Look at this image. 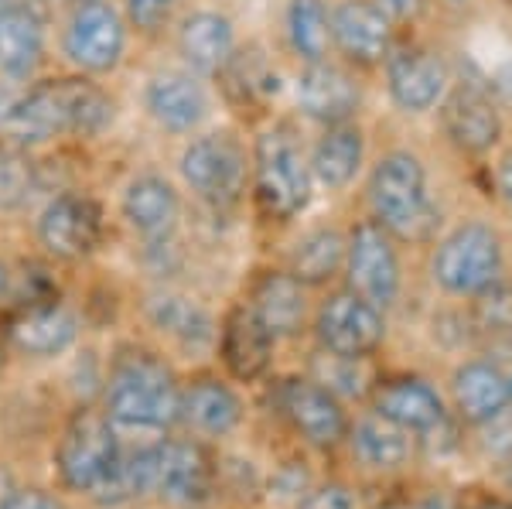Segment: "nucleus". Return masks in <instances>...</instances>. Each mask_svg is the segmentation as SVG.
<instances>
[{
	"instance_id": "obj_23",
	"label": "nucleus",
	"mask_w": 512,
	"mask_h": 509,
	"mask_svg": "<svg viewBox=\"0 0 512 509\" xmlns=\"http://www.w3.org/2000/svg\"><path fill=\"white\" fill-rule=\"evenodd\" d=\"M45 52V21L35 4L0 7V72L24 79L35 72Z\"/></svg>"
},
{
	"instance_id": "obj_37",
	"label": "nucleus",
	"mask_w": 512,
	"mask_h": 509,
	"mask_svg": "<svg viewBox=\"0 0 512 509\" xmlns=\"http://www.w3.org/2000/svg\"><path fill=\"white\" fill-rule=\"evenodd\" d=\"M31 171L14 154H0V205H14L28 195Z\"/></svg>"
},
{
	"instance_id": "obj_8",
	"label": "nucleus",
	"mask_w": 512,
	"mask_h": 509,
	"mask_svg": "<svg viewBox=\"0 0 512 509\" xmlns=\"http://www.w3.org/2000/svg\"><path fill=\"white\" fill-rule=\"evenodd\" d=\"M274 407L311 448H335L349 434L342 400L311 376H291L274 390Z\"/></svg>"
},
{
	"instance_id": "obj_28",
	"label": "nucleus",
	"mask_w": 512,
	"mask_h": 509,
	"mask_svg": "<svg viewBox=\"0 0 512 509\" xmlns=\"http://www.w3.org/2000/svg\"><path fill=\"white\" fill-rule=\"evenodd\" d=\"M147 318H151V325L158 328L161 335H168V339H175L178 346H205V342H212V335H216V325H212L209 311L202 305H195L192 298H181V294H154L151 301H147Z\"/></svg>"
},
{
	"instance_id": "obj_40",
	"label": "nucleus",
	"mask_w": 512,
	"mask_h": 509,
	"mask_svg": "<svg viewBox=\"0 0 512 509\" xmlns=\"http://www.w3.org/2000/svg\"><path fill=\"white\" fill-rule=\"evenodd\" d=\"M171 7H175V0H127L130 18H134L137 28H144V31L161 28V24L168 21Z\"/></svg>"
},
{
	"instance_id": "obj_36",
	"label": "nucleus",
	"mask_w": 512,
	"mask_h": 509,
	"mask_svg": "<svg viewBox=\"0 0 512 509\" xmlns=\"http://www.w3.org/2000/svg\"><path fill=\"white\" fill-rule=\"evenodd\" d=\"M0 509H69L65 492L52 486H35V482H21L7 499H0Z\"/></svg>"
},
{
	"instance_id": "obj_45",
	"label": "nucleus",
	"mask_w": 512,
	"mask_h": 509,
	"mask_svg": "<svg viewBox=\"0 0 512 509\" xmlns=\"http://www.w3.org/2000/svg\"><path fill=\"white\" fill-rule=\"evenodd\" d=\"M478 509H512V503H502V499H485Z\"/></svg>"
},
{
	"instance_id": "obj_32",
	"label": "nucleus",
	"mask_w": 512,
	"mask_h": 509,
	"mask_svg": "<svg viewBox=\"0 0 512 509\" xmlns=\"http://www.w3.org/2000/svg\"><path fill=\"white\" fill-rule=\"evenodd\" d=\"M219 72L226 79V93L236 103H260L277 93V72L270 69L260 52L229 55V62Z\"/></svg>"
},
{
	"instance_id": "obj_22",
	"label": "nucleus",
	"mask_w": 512,
	"mask_h": 509,
	"mask_svg": "<svg viewBox=\"0 0 512 509\" xmlns=\"http://www.w3.org/2000/svg\"><path fill=\"white\" fill-rule=\"evenodd\" d=\"M297 103L308 117H315L328 127L345 123L359 106V86L342 69L328 62H311L297 82Z\"/></svg>"
},
{
	"instance_id": "obj_50",
	"label": "nucleus",
	"mask_w": 512,
	"mask_h": 509,
	"mask_svg": "<svg viewBox=\"0 0 512 509\" xmlns=\"http://www.w3.org/2000/svg\"><path fill=\"white\" fill-rule=\"evenodd\" d=\"M509 404H512V383H509Z\"/></svg>"
},
{
	"instance_id": "obj_47",
	"label": "nucleus",
	"mask_w": 512,
	"mask_h": 509,
	"mask_svg": "<svg viewBox=\"0 0 512 509\" xmlns=\"http://www.w3.org/2000/svg\"><path fill=\"white\" fill-rule=\"evenodd\" d=\"M417 509H451L448 503H444V499H427L424 506H417Z\"/></svg>"
},
{
	"instance_id": "obj_10",
	"label": "nucleus",
	"mask_w": 512,
	"mask_h": 509,
	"mask_svg": "<svg viewBox=\"0 0 512 509\" xmlns=\"http://www.w3.org/2000/svg\"><path fill=\"white\" fill-rule=\"evenodd\" d=\"M315 335H318V346L332 352V356L366 359L379 349V342L386 335L383 311L349 287V291L332 294L318 308Z\"/></svg>"
},
{
	"instance_id": "obj_25",
	"label": "nucleus",
	"mask_w": 512,
	"mask_h": 509,
	"mask_svg": "<svg viewBox=\"0 0 512 509\" xmlns=\"http://www.w3.org/2000/svg\"><path fill=\"white\" fill-rule=\"evenodd\" d=\"M147 110H151V117L164 130L185 134V130H192L205 120L209 103H205L202 86L192 76H185V72H161L147 86Z\"/></svg>"
},
{
	"instance_id": "obj_39",
	"label": "nucleus",
	"mask_w": 512,
	"mask_h": 509,
	"mask_svg": "<svg viewBox=\"0 0 512 509\" xmlns=\"http://www.w3.org/2000/svg\"><path fill=\"white\" fill-rule=\"evenodd\" d=\"M297 509H355V496L342 482H321V486H311L304 492Z\"/></svg>"
},
{
	"instance_id": "obj_6",
	"label": "nucleus",
	"mask_w": 512,
	"mask_h": 509,
	"mask_svg": "<svg viewBox=\"0 0 512 509\" xmlns=\"http://www.w3.org/2000/svg\"><path fill=\"white\" fill-rule=\"evenodd\" d=\"M219 499V462L205 441L178 438L175 431L158 441V496L168 509H209Z\"/></svg>"
},
{
	"instance_id": "obj_17",
	"label": "nucleus",
	"mask_w": 512,
	"mask_h": 509,
	"mask_svg": "<svg viewBox=\"0 0 512 509\" xmlns=\"http://www.w3.org/2000/svg\"><path fill=\"white\" fill-rule=\"evenodd\" d=\"M253 315L260 318L274 339H291L304 328L308 315V298H304V284L297 281L291 270H263L250 287Z\"/></svg>"
},
{
	"instance_id": "obj_15",
	"label": "nucleus",
	"mask_w": 512,
	"mask_h": 509,
	"mask_svg": "<svg viewBox=\"0 0 512 509\" xmlns=\"http://www.w3.org/2000/svg\"><path fill=\"white\" fill-rule=\"evenodd\" d=\"M79 315L59 301H38L28 305L7 328V346L28 359H55L79 342Z\"/></svg>"
},
{
	"instance_id": "obj_1",
	"label": "nucleus",
	"mask_w": 512,
	"mask_h": 509,
	"mask_svg": "<svg viewBox=\"0 0 512 509\" xmlns=\"http://www.w3.org/2000/svg\"><path fill=\"white\" fill-rule=\"evenodd\" d=\"M99 407L123 438L171 434L181 414V380L175 366L154 349H120L106 366Z\"/></svg>"
},
{
	"instance_id": "obj_18",
	"label": "nucleus",
	"mask_w": 512,
	"mask_h": 509,
	"mask_svg": "<svg viewBox=\"0 0 512 509\" xmlns=\"http://www.w3.org/2000/svg\"><path fill=\"white\" fill-rule=\"evenodd\" d=\"M373 414L403 431L427 434L444 421V404L427 380L400 376V380H386L373 390Z\"/></svg>"
},
{
	"instance_id": "obj_27",
	"label": "nucleus",
	"mask_w": 512,
	"mask_h": 509,
	"mask_svg": "<svg viewBox=\"0 0 512 509\" xmlns=\"http://www.w3.org/2000/svg\"><path fill=\"white\" fill-rule=\"evenodd\" d=\"M178 45H181L185 62L192 65L195 72L212 76V72H219L222 65L229 62V55H233V24L212 11L192 14V18L181 24Z\"/></svg>"
},
{
	"instance_id": "obj_41",
	"label": "nucleus",
	"mask_w": 512,
	"mask_h": 509,
	"mask_svg": "<svg viewBox=\"0 0 512 509\" xmlns=\"http://www.w3.org/2000/svg\"><path fill=\"white\" fill-rule=\"evenodd\" d=\"M420 7V0H383V11L393 14V18H410Z\"/></svg>"
},
{
	"instance_id": "obj_2",
	"label": "nucleus",
	"mask_w": 512,
	"mask_h": 509,
	"mask_svg": "<svg viewBox=\"0 0 512 509\" xmlns=\"http://www.w3.org/2000/svg\"><path fill=\"white\" fill-rule=\"evenodd\" d=\"M113 120V100L89 79L38 82L0 117L14 144H41L59 134L96 137Z\"/></svg>"
},
{
	"instance_id": "obj_35",
	"label": "nucleus",
	"mask_w": 512,
	"mask_h": 509,
	"mask_svg": "<svg viewBox=\"0 0 512 509\" xmlns=\"http://www.w3.org/2000/svg\"><path fill=\"white\" fill-rule=\"evenodd\" d=\"M362 359H345L332 356L321 349V356L311 363V380H318L321 387H328L338 400L342 397H362L366 390V376H362Z\"/></svg>"
},
{
	"instance_id": "obj_24",
	"label": "nucleus",
	"mask_w": 512,
	"mask_h": 509,
	"mask_svg": "<svg viewBox=\"0 0 512 509\" xmlns=\"http://www.w3.org/2000/svg\"><path fill=\"white\" fill-rule=\"evenodd\" d=\"M444 89V62L427 48H403L390 59V93L403 110H431Z\"/></svg>"
},
{
	"instance_id": "obj_44",
	"label": "nucleus",
	"mask_w": 512,
	"mask_h": 509,
	"mask_svg": "<svg viewBox=\"0 0 512 509\" xmlns=\"http://www.w3.org/2000/svg\"><path fill=\"white\" fill-rule=\"evenodd\" d=\"M11 294V270H7V264H0V301Z\"/></svg>"
},
{
	"instance_id": "obj_20",
	"label": "nucleus",
	"mask_w": 512,
	"mask_h": 509,
	"mask_svg": "<svg viewBox=\"0 0 512 509\" xmlns=\"http://www.w3.org/2000/svg\"><path fill=\"white\" fill-rule=\"evenodd\" d=\"M181 216L178 195L164 178L158 175H144L137 182H130V188L123 192V219L130 223L137 236H144L147 243L161 246L175 233Z\"/></svg>"
},
{
	"instance_id": "obj_16",
	"label": "nucleus",
	"mask_w": 512,
	"mask_h": 509,
	"mask_svg": "<svg viewBox=\"0 0 512 509\" xmlns=\"http://www.w3.org/2000/svg\"><path fill=\"white\" fill-rule=\"evenodd\" d=\"M274 335L263 328L250 305L229 308L219 328V352L229 376L239 383H256L274 363Z\"/></svg>"
},
{
	"instance_id": "obj_26",
	"label": "nucleus",
	"mask_w": 512,
	"mask_h": 509,
	"mask_svg": "<svg viewBox=\"0 0 512 509\" xmlns=\"http://www.w3.org/2000/svg\"><path fill=\"white\" fill-rule=\"evenodd\" d=\"M454 404L472 424L492 421L509 404V380L492 363H468L454 373Z\"/></svg>"
},
{
	"instance_id": "obj_5",
	"label": "nucleus",
	"mask_w": 512,
	"mask_h": 509,
	"mask_svg": "<svg viewBox=\"0 0 512 509\" xmlns=\"http://www.w3.org/2000/svg\"><path fill=\"white\" fill-rule=\"evenodd\" d=\"M311 199V164L287 127H274L256 141V202L277 223H287Z\"/></svg>"
},
{
	"instance_id": "obj_49",
	"label": "nucleus",
	"mask_w": 512,
	"mask_h": 509,
	"mask_svg": "<svg viewBox=\"0 0 512 509\" xmlns=\"http://www.w3.org/2000/svg\"><path fill=\"white\" fill-rule=\"evenodd\" d=\"M7 4H11V0H0V7H7Z\"/></svg>"
},
{
	"instance_id": "obj_9",
	"label": "nucleus",
	"mask_w": 512,
	"mask_h": 509,
	"mask_svg": "<svg viewBox=\"0 0 512 509\" xmlns=\"http://www.w3.org/2000/svg\"><path fill=\"white\" fill-rule=\"evenodd\" d=\"M181 175L202 202L229 209L246 185V154L229 134H209L181 154Z\"/></svg>"
},
{
	"instance_id": "obj_13",
	"label": "nucleus",
	"mask_w": 512,
	"mask_h": 509,
	"mask_svg": "<svg viewBox=\"0 0 512 509\" xmlns=\"http://www.w3.org/2000/svg\"><path fill=\"white\" fill-rule=\"evenodd\" d=\"M243 424V400L219 376H195L181 383V414L178 428H185L198 441L226 438Z\"/></svg>"
},
{
	"instance_id": "obj_3",
	"label": "nucleus",
	"mask_w": 512,
	"mask_h": 509,
	"mask_svg": "<svg viewBox=\"0 0 512 509\" xmlns=\"http://www.w3.org/2000/svg\"><path fill=\"white\" fill-rule=\"evenodd\" d=\"M123 451H127V438L113 428L103 407L76 404L52 445L55 489L96 506L117 479Z\"/></svg>"
},
{
	"instance_id": "obj_12",
	"label": "nucleus",
	"mask_w": 512,
	"mask_h": 509,
	"mask_svg": "<svg viewBox=\"0 0 512 509\" xmlns=\"http://www.w3.org/2000/svg\"><path fill=\"white\" fill-rule=\"evenodd\" d=\"M103 236V212L86 195H59L45 205L38 219V240L52 257L82 260L99 246Z\"/></svg>"
},
{
	"instance_id": "obj_31",
	"label": "nucleus",
	"mask_w": 512,
	"mask_h": 509,
	"mask_svg": "<svg viewBox=\"0 0 512 509\" xmlns=\"http://www.w3.org/2000/svg\"><path fill=\"white\" fill-rule=\"evenodd\" d=\"M345 264V240L335 229H315L297 243L291 257V274L301 284H325Z\"/></svg>"
},
{
	"instance_id": "obj_14",
	"label": "nucleus",
	"mask_w": 512,
	"mask_h": 509,
	"mask_svg": "<svg viewBox=\"0 0 512 509\" xmlns=\"http://www.w3.org/2000/svg\"><path fill=\"white\" fill-rule=\"evenodd\" d=\"M123 21L103 0L93 4H79L72 14L69 28H65V55L86 72H106L120 62L123 55Z\"/></svg>"
},
{
	"instance_id": "obj_29",
	"label": "nucleus",
	"mask_w": 512,
	"mask_h": 509,
	"mask_svg": "<svg viewBox=\"0 0 512 509\" xmlns=\"http://www.w3.org/2000/svg\"><path fill=\"white\" fill-rule=\"evenodd\" d=\"M410 431L396 428V424L383 421V417H362L355 428H349L345 441H349L352 455L359 458L366 469L376 472H390L400 469L403 462L410 458Z\"/></svg>"
},
{
	"instance_id": "obj_19",
	"label": "nucleus",
	"mask_w": 512,
	"mask_h": 509,
	"mask_svg": "<svg viewBox=\"0 0 512 509\" xmlns=\"http://www.w3.org/2000/svg\"><path fill=\"white\" fill-rule=\"evenodd\" d=\"M332 38L345 52V59L373 65L390 48V18L383 7L369 0H345L332 18Z\"/></svg>"
},
{
	"instance_id": "obj_48",
	"label": "nucleus",
	"mask_w": 512,
	"mask_h": 509,
	"mask_svg": "<svg viewBox=\"0 0 512 509\" xmlns=\"http://www.w3.org/2000/svg\"><path fill=\"white\" fill-rule=\"evenodd\" d=\"M72 4H93V0H72Z\"/></svg>"
},
{
	"instance_id": "obj_33",
	"label": "nucleus",
	"mask_w": 512,
	"mask_h": 509,
	"mask_svg": "<svg viewBox=\"0 0 512 509\" xmlns=\"http://www.w3.org/2000/svg\"><path fill=\"white\" fill-rule=\"evenodd\" d=\"M287 31H291V45L297 55L308 62H321L328 52V38H332V21L321 0H291L287 11Z\"/></svg>"
},
{
	"instance_id": "obj_42",
	"label": "nucleus",
	"mask_w": 512,
	"mask_h": 509,
	"mask_svg": "<svg viewBox=\"0 0 512 509\" xmlns=\"http://www.w3.org/2000/svg\"><path fill=\"white\" fill-rule=\"evenodd\" d=\"M18 486H21V479L14 475V469H11V465L0 462V499H7Z\"/></svg>"
},
{
	"instance_id": "obj_4",
	"label": "nucleus",
	"mask_w": 512,
	"mask_h": 509,
	"mask_svg": "<svg viewBox=\"0 0 512 509\" xmlns=\"http://www.w3.org/2000/svg\"><path fill=\"white\" fill-rule=\"evenodd\" d=\"M376 223L400 240H427L437 229V212L427 199L424 168L414 154H390L376 164L369 182Z\"/></svg>"
},
{
	"instance_id": "obj_11",
	"label": "nucleus",
	"mask_w": 512,
	"mask_h": 509,
	"mask_svg": "<svg viewBox=\"0 0 512 509\" xmlns=\"http://www.w3.org/2000/svg\"><path fill=\"white\" fill-rule=\"evenodd\" d=\"M345 270H349V287L373 301L376 308H390L400 291V264L390 243V233L369 219L352 229L345 243Z\"/></svg>"
},
{
	"instance_id": "obj_46",
	"label": "nucleus",
	"mask_w": 512,
	"mask_h": 509,
	"mask_svg": "<svg viewBox=\"0 0 512 509\" xmlns=\"http://www.w3.org/2000/svg\"><path fill=\"white\" fill-rule=\"evenodd\" d=\"M7 349L11 346H7V339L0 335V376H4V366H7Z\"/></svg>"
},
{
	"instance_id": "obj_21",
	"label": "nucleus",
	"mask_w": 512,
	"mask_h": 509,
	"mask_svg": "<svg viewBox=\"0 0 512 509\" xmlns=\"http://www.w3.org/2000/svg\"><path fill=\"white\" fill-rule=\"evenodd\" d=\"M444 130L461 151H489V147L499 141V110L492 106L489 96L478 86H458L454 93L444 100L441 110Z\"/></svg>"
},
{
	"instance_id": "obj_38",
	"label": "nucleus",
	"mask_w": 512,
	"mask_h": 509,
	"mask_svg": "<svg viewBox=\"0 0 512 509\" xmlns=\"http://www.w3.org/2000/svg\"><path fill=\"white\" fill-rule=\"evenodd\" d=\"M311 489V475L308 469H301V462H291V465H280L270 479V496L274 499H291L297 506L304 499V492Z\"/></svg>"
},
{
	"instance_id": "obj_30",
	"label": "nucleus",
	"mask_w": 512,
	"mask_h": 509,
	"mask_svg": "<svg viewBox=\"0 0 512 509\" xmlns=\"http://www.w3.org/2000/svg\"><path fill=\"white\" fill-rule=\"evenodd\" d=\"M359 164H362L359 127L335 123V127H328V134L318 141L315 154H311V175L328 188H342L355 178Z\"/></svg>"
},
{
	"instance_id": "obj_34",
	"label": "nucleus",
	"mask_w": 512,
	"mask_h": 509,
	"mask_svg": "<svg viewBox=\"0 0 512 509\" xmlns=\"http://www.w3.org/2000/svg\"><path fill=\"white\" fill-rule=\"evenodd\" d=\"M472 322L489 339L512 342V284L495 281L475 294Z\"/></svg>"
},
{
	"instance_id": "obj_7",
	"label": "nucleus",
	"mask_w": 512,
	"mask_h": 509,
	"mask_svg": "<svg viewBox=\"0 0 512 509\" xmlns=\"http://www.w3.org/2000/svg\"><path fill=\"white\" fill-rule=\"evenodd\" d=\"M502 246L499 236L482 223H465L437 246L434 277L451 294H478L499 281Z\"/></svg>"
},
{
	"instance_id": "obj_43",
	"label": "nucleus",
	"mask_w": 512,
	"mask_h": 509,
	"mask_svg": "<svg viewBox=\"0 0 512 509\" xmlns=\"http://www.w3.org/2000/svg\"><path fill=\"white\" fill-rule=\"evenodd\" d=\"M499 188H502V195L512 202V151L499 164Z\"/></svg>"
}]
</instances>
